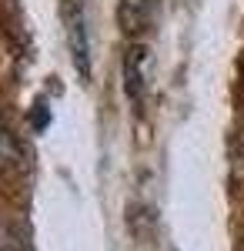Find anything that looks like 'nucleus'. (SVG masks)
<instances>
[{"instance_id":"5","label":"nucleus","mask_w":244,"mask_h":251,"mask_svg":"<svg viewBox=\"0 0 244 251\" xmlns=\"http://www.w3.org/2000/svg\"><path fill=\"white\" fill-rule=\"evenodd\" d=\"M0 251H24L20 238L10 231V228H3V225H0Z\"/></svg>"},{"instance_id":"1","label":"nucleus","mask_w":244,"mask_h":251,"mask_svg":"<svg viewBox=\"0 0 244 251\" xmlns=\"http://www.w3.org/2000/svg\"><path fill=\"white\" fill-rule=\"evenodd\" d=\"M150 54L144 44H131L127 54H124V91L131 97L134 104L141 107L144 97H147V87H150Z\"/></svg>"},{"instance_id":"3","label":"nucleus","mask_w":244,"mask_h":251,"mask_svg":"<svg viewBox=\"0 0 244 251\" xmlns=\"http://www.w3.org/2000/svg\"><path fill=\"white\" fill-rule=\"evenodd\" d=\"M67 37H71V57L80 77H91V44H87V27H84V10L80 3H67Z\"/></svg>"},{"instance_id":"2","label":"nucleus","mask_w":244,"mask_h":251,"mask_svg":"<svg viewBox=\"0 0 244 251\" xmlns=\"http://www.w3.org/2000/svg\"><path fill=\"white\" fill-rule=\"evenodd\" d=\"M161 0H117V24L127 37H144L157 17Z\"/></svg>"},{"instance_id":"4","label":"nucleus","mask_w":244,"mask_h":251,"mask_svg":"<svg viewBox=\"0 0 244 251\" xmlns=\"http://www.w3.org/2000/svg\"><path fill=\"white\" fill-rule=\"evenodd\" d=\"M20 161H24V151H20V141L7 127H0V174L10 171V168H17Z\"/></svg>"},{"instance_id":"6","label":"nucleus","mask_w":244,"mask_h":251,"mask_svg":"<svg viewBox=\"0 0 244 251\" xmlns=\"http://www.w3.org/2000/svg\"><path fill=\"white\" fill-rule=\"evenodd\" d=\"M241 157H244V144H241Z\"/></svg>"}]
</instances>
